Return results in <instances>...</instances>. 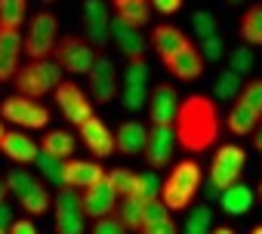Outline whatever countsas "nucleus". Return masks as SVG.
I'll use <instances>...</instances> for the list:
<instances>
[{
  "label": "nucleus",
  "instance_id": "obj_1",
  "mask_svg": "<svg viewBox=\"0 0 262 234\" xmlns=\"http://www.w3.org/2000/svg\"><path fill=\"white\" fill-rule=\"evenodd\" d=\"M173 133L176 145H182L191 154L210 151L219 139V111L210 96H188L179 102L176 117H173Z\"/></svg>",
  "mask_w": 262,
  "mask_h": 234
},
{
  "label": "nucleus",
  "instance_id": "obj_2",
  "mask_svg": "<svg viewBox=\"0 0 262 234\" xmlns=\"http://www.w3.org/2000/svg\"><path fill=\"white\" fill-rule=\"evenodd\" d=\"M198 188H201V167L194 160H179L170 170V176L164 179V185H161V203L170 213L188 209L194 194H198Z\"/></svg>",
  "mask_w": 262,
  "mask_h": 234
},
{
  "label": "nucleus",
  "instance_id": "obj_3",
  "mask_svg": "<svg viewBox=\"0 0 262 234\" xmlns=\"http://www.w3.org/2000/svg\"><path fill=\"white\" fill-rule=\"evenodd\" d=\"M259 121H262V77L241 86V92L228 111V130L234 136H247L256 130Z\"/></svg>",
  "mask_w": 262,
  "mask_h": 234
},
{
  "label": "nucleus",
  "instance_id": "obj_4",
  "mask_svg": "<svg viewBox=\"0 0 262 234\" xmlns=\"http://www.w3.org/2000/svg\"><path fill=\"white\" fill-rule=\"evenodd\" d=\"M62 83V68L53 59H37L28 65H19L16 71V89L25 99H40L50 89H56Z\"/></svg>",
  "mask_w": 262,
  "mask_h": 234
},
{
  "label": "nucleus",
  "instance_id": "obj_5",
  "mask_svg": "<svg viewBox=\"0 0 262 234\" xmlns=\"http://www.w3.org/2000/svg\"><path fill=\"white\" fill-rule=\"evenodd\" d=\"M59 43V22L53 13H34L31 22H28V31L22 34V53L37 62V59H50L53 50Z\"/></svg>",
  "mask_w": 262,
  "mask_h": 234
},
{
  "label": "nucleus",
  "instance_id": "obj_6",
  "mask_svg": "<svg viewBox=\"0 0 262 234\" xmlns=\"http://www.w3.org/2000/svg\"><path fill=\"white\" fill-rule=\"evenodd\" d=\"M7 182V191H13L16 197H19V203H22V209L28 213V216H43L47 209H50V203H53V197H50V191H47V185L43 182H37L28 170H10V176L4 179Z\"/></svg>",
  "mask_w": 262,
  "mask_h": 234
},
{
  "label": "nucleus",
  "instance_id": "obj_7",
  "mask_svg": "<svg viewBox=\"0 0 262 234\" xmlns=\"http://www.w3.org/2000/svg\"><path fill=\"white\" fill-rule=\"evenodd\" d=\"M0 121H7L19 130H43L50 124V111L37 102V99H25V96H10L0 105Z\"/></svg>",
  "mask_w": 262,
  "mask_h": 234
},
{
  "label": "nucleus",
  "instance_id": "obj_8",
  "mask_svg": "<svg viewBox=\"0 0 262 234\" xmlns=\"http://www.w3.org/2000/svg\"><path fill=\"white\" fill-rule=\"evenodd\" d=\"M244 163H247V154L241 145H222L213 157V167H210V185H213V194L231 188L234 182H241V173H244Z\"/></svg>",
  "mask_w": 262,
  "mask_h": 234
},
{
  "label": "nucleus",
  "instance_id": "obj_9",
  "mask_svg": "<svg viewBox=\"0 0 262 234\" xmlns=\"http://www.w3.org/2000/svg\"><path fill=\"white\" fill-rule=\"evenodd\" d=\"M53 62H56L62 71H68V74H86V71L93 68V62H96V50H93L83 37L68 34V37H62V40L56 43Z\"/></svg>",
  "mask_w": 262,
  "mask_h": 234
},
{
  "label": "nucleus",
  "instance_id": "obj_10",
  "mask_svg": "<svg viewBox=\"0 0 262 234\" xmlns=\"http://www.w3.org/2000/svg\"><path fill=\"white\" fill-rule=\"evenodd\" d=\"M56 105L62 108L65 121L74 124V127H80L86 117H93V102L86 99V92H83L74 80H62V83L56 86Z\"/></svg>",
  "mask_w": 262,
  "mask_h": 234
},
{
  "label": "nucleus",
  "instance_id": "obj_11",
  "mask_svg": "<svg viewBox=\"0 0 262 234\" xmlns=\"http://www.w3.org/2000/svg\"><path fill=\"white\" fill-rule=\"evenodd\" d=\"M86 77H90V96H93V102L105 105V102H111L117 96V68H114V62L108 56H96V62L86 71Z\"/></svg>",
  "mask_w": 262,
  "mask_h": 234
},
{
  "label": "nucleus",
  "instance_id": "obj_12",
  "mask_svg": "<svg viewBox=\"0 0 262 234\" xmlns=\"http://www.w3.org/2000/svg\"><path fill=\"white\" fill-rule=\"evenodd\" d=\"M108 7L105 0H83V34H86V43L96 50V46H105L111 37H108Z\"/></svg>",
  "mask_w": 262,
  "mask_h": 234
},
{
  "label": "nucleus",
  "instance_id": "obj_13",
  "mask_svg": "<svg viewBox=\"0 0 262 234\" xmlns=\"http://www.w3.org/2000/svg\"><path fill=\"white\" fill-rule=\"evenodd\" d=\"M117 194H114V188L102 179V182H96V185H90L86 191H80V203H83V216H90V219H105V216H114V209H117Z\"/></svg>",
  "mask_w": 262,
  "mask_h": 234
},
{
  "label": "nucleus",
  "instance_id": "obj_14",
  "mask_svg": "<svg viewBox=\"0 0 262 234\" xmlns=\"http://www.w3.org/2000/svg\"><path fill=\"white\" fill-rule=\"evenodd\" d=\"M0 151H4V157L13 160L16 167H28V163H34V157H37L40 148L22 130H7L4 136H0Z\"/></svg>",
  "mask_w": 262,
  "mask_h": 234
},
{
  "label": "nucleus",
  "instance_id": "obj_15",
  "mask_svg": "<svg viewBox=\"0 0 262 234\" xmlns=\"http://www.w3.org/2000/svg\"><path fill=\"white\" fill-rule=\"evenodd\" d=\"M80 130V142L86 145V151H93L96 157H108L114 154V133L105 127V121H99V117H86V121L77 127Z\"/></svg>",
  "mask_w": 262,
  "mask_h": 234
},
{
  "label": "nucleus",
  "instance_id": "obj_16",
  "mask_svg": "<svg viewBox=\"0 0 262 234\" xmlns=\"http://www.w3.org/2000/svg\"><path fill=\"white\" fill-rule=\"evenodd\" d=\"M179 108V96L170 83H161L151 89L148 96V114H151V124L155 127H173V117Z\"/></svg>",
  "mask_w": 262,
  "mask_h": 234
},
{
  "label": "nucleus",
  "instance_id": "obj_17",
  "mask_svg": "<svg viewBox=\"0 0 262 234\" xmlns=\"http://www.w3.org/2000/svg\"><path fill=\"white\" fill-rule=\"evenodd\" d=\"M108 37H114L117 50L129 59V62H139L145 59V37L139 34V28L133 25H123L120 19H111L108 22Z\"/></svg>",
  "mask_w": 262,
  "mask_h": 234
},
{
  "label": "nucleus",
  "instance_id": "obj_18",
  "mask_svg": "<svg viewBox=\"0 0 262 234\" xmlns=\"http://www.w3.org/2000/svg\"><path fill=\"white\" fill-rule=\"evenodd\" d=\"M173 148H176V133H173V127H151V130H148L145 157H148L151 167H164V163H170Z\"/></svg>",
  "mask_w": 262,
  "mask_h": 234
},
{
  "label": "nucleus",
  "instance_id": "obj_19",
  "mask_svg": "<svg viewBox=\"0 0 262 234\" xmlns=\"http://www.w3.org/2000/svg\"><path fill=\"white\" fill-rule=\"evenodd\" d=\"M102 179H105L102 163H96V160H65V188L86 191L90 185H96Z\"/></svg>",
  "mask_w": 262,
  "mask_h": 234
},
{
  "label": "nucleus",
  "instance_id": "obj_20",
  "mask_svg": "<svg viewBox=\"0 0 262 234\" xmlns=\"http://www.w3.org/2000/svg\"><path fill=\"white\" fill-rule=\"evenodd\" d=\"M22 62V31L0 28V80H13Z\"/></svg>",
  "mask_w": 262,
  "mask_h": 234
},
{
  "label": "nucleus",
  "instance_id": "obj_21",
  "mask_svg": "<svg viewBox=\"0 0 262 234\" xmlns=\"http://www.w3.org/2000/svg\"><path fill=\"white\" fill-rule=\"evenodd\" d=\"M151 46H155L158 56L167 62V59H173L176 53H182L185 46H191V40H188L179 28H173V25H158V28L151 31Z\"/></svg>",
  "mask_w": 262,
  "mask_h": 234
},
{
  "label": "nucleus",
  "instance_id": "obj_22",
  "mask_svg": "<svg viewBox=\"0 0 262 234\" xmlns=\"http://www.w3.org/2000/svg\"><path fill=\"white\" fill-rule=\"evenodd\" d=\"M145 142H148V130L139 121H126L114 133V151H123V154H142Z\"/></svg>",
  "mask_w": 262,
  "mask_h": 234
},
{
  "label": "nucleus",
  "instance_id": "obj_23",
  "mask_svg": "<svg viewBox=\"0 0 262 234\" xmlns=\"http://www.w3.org/2000/svg\"><path fill=\"white\" fill-rule=\"evenodd\" d=\"M164 65H167V71H170L173 77H179V80H194V77L204 74V59H201L198 46H185L182 53H176V56L167 59Z\"/></svg>",
  "mask_w": 262,
  "mask_h": 234
},
{
  "label": "nucleus",
  "instance_id": "obj_24",
  "mask_svg": "<svg viewBox=\"0 0 262 234\" xmlns=\"http://www.w3.org/2000/svg\"><path fill=\"white\" fill-rule=\"evenodd\" d=\"M74 136L68 133V130H50L47 136H43V142H40V151L43 154H50V157H56V160H71V154H74Z\"/></svg>",
  "mask_w": 262,
  "mask_h": 234
},
{
  "label": "nucleus",
  "instance_id": "obj_25",
  "mask_svg": "<svg viewBox=\"0 0 262 234\" xmlns=\"http://www.w3.org/2000/svg\"><path fill=\"white\" fill-rule=\"evenodd\" d=\"M219 200H222V209H225L228 216H241V213H247V209L253 206V191H250L247 185L234 182L231 188L219 191Z\"/></svg>",
  "mask_w": 262,
  "mask_h": 234
},
{
  "label": "nucleus",
  "instance_id": "obj_26",
  "mask_svg": "<svg viewBox=\"0 0 262 234\" xmlns=\"http://www.w3.org/2000/svg\"><path fill=\"white\" fill-rule=\"evenodd\" d=\"M148 0H120V4H114V19H120L123 25H133V28H142L148 22Z\"/></svg>",
  "mask_w": 262,
  "mask_h": 234
},
{
  "label": "nucleus",
  "instance_id": "obj_27",
  "mask_svg": "<svg viewBox=\"0 0 262 234\" xmlns=\"http://www.w3.org/2000/svg\"><path fill=\"white\" fill-rule=\"evenodd\" d=\"M28 16V0H0V28L19 31Z\"/></svg>",
  "mask_w": 262,
  "mask_h": 234
},
{
  "label": "nucleus",
  "instance_id": "obj_28",
  "mask_svg": "<svg viewBox=\"0 0 262 234\" xmlns=\"http://www.w3.org/2000/svg\"><path fill=\"white\" fill-rule=\"evenodd\" d=\"M241 37H244V46L247 43H253V46L262 43V4H253L241 16Z\"/></svg>",
  "mask_w": 262,
  "mask_h": 234
},
{
  "label": "nucleus",
  "instance_id": "obj_29",
  "mask_svg": "<svg viewBox=\"0 0 262 234\" xmlns=\"http://www.w3.org/2000/svg\"><path fill=\"white\" fill-rule=\"evenodd\" d=\"M142 209H145L142 200H136V197H123V200H117L114 216L123 222L126 231H139V228H142Z\"/></svg>",
  "mask_w": 262,
  "mask_h": 234
},
{
  "label": "nucleus",
  "instance_id": "obj_30",
  "mask_svg": "<svg viewBox=\"0 0 262 234\" xmlns=\"http://www.w3.org/2000/svg\"><path fill=\"white\" fill-rule=\"evenodd\" d=\"M126 197H136V200H142V203L158 200V197H161V182H158V176H155V173H136V176H133V188H129Z\"/></svg>",
  "mask_w": 262,
  "mask_h": 234
},
{
  "label": "nucleus",
  "instance_id": "obj_31",
  "mask_svg": "<svg viewBox=\"0 0 262 234\" xmlns=\"http://www.w3.org/2000/svg\"><path fill=\"white\" fill-rule=\"evenodd\" d=\"M34 163H37L40 176H43L50 185H59V188H65V160H56V157H50V154L37 151Z\"/></svg>",
  "mask_w": 262,
  "mask_h": 234
},
{
  "label": "nucleus",
  "instance_id": "obj_32",
  "mask_svg": "<svg viewBox=\"0 0 262 234\" xmlns=\"http://www.w3.org/2000/svg\"><path fill=\"white\" fill-rule=\"evenodd\" d=\"M185 234H210L213 231V209L210 206H194L191 213H188V219H185V228H182Z\"/></svg>",
  "mask_w": 262,
  "mask_h": 234
},
{
  "label": "nucleus",
  "instance_id": "obj_33",
  "mask_svg": "<svg viewBox=\"0 0 262 234\" xmlns=\"http://www.w3.org/2000/svg\"><path fill=\"white\" fill-rule=\"evenodd\" d=\"M83 225H86L83 213H56V219H53L56 234H83Z\"/></svg>",
  "mask_w": 262,
  "mask_h": 234
},
{
  "label": "nucleus",
  "instance_id": "obj_34",
  "mask_svg": "<svg viewBox=\"0 0 262 234\" xmlns=\"http://www.w3.org/2000/svg\"><path fill=\"white\" fill-rule=\"evenodd\" d=\"M123 86H139V89H148V65H145V59L129 62V65H126V71H123Z\"/></svg>",
  "mask_w": 262,
  "mask_h": 234
},
{
  "label": "nucleus",
  "instance_id": "obj_35",
  "mask_svg": "<svg viewBox=\"0 0 262 234\" xmlns=\"http://www.w3.org/2000/svg\"><path fill=\"white\" fill-rule=\"evenodd\" d=\"M241 86L244 83H241V77L234 71H222L219 80H216V99H237Z\"/></svg>",
  "mask_w": 262,
  "mask_h": 234
},
{
  "label": "nucleus",
  "instance_id": "obj_36",
  "mask_svg": "<svg viewBox=\"0 0 262 234\" xmlns=\"http://www.w3.org/2000/svg\"><path fill=\"white\" fill-rule=\"evenodd\" d=\"M133 176L136 173H129V170H111V173H105V182L114 188L117 197H126L129 188H133Z\"/></svg>",
  "mask_w": 262,
  "mask_h": 234
},
{
  "label": "nucleus",
  "instance_id": "obj_37",
  "mask_svg": "<svg viewBox=\"0 0 262 234\" xmlns=\"http://www.w3.org/2000/svg\"><path fill=\"white\" fill-rule=\"evenodd\" d=\"M191 28H194V34H198L201 40H207V37H216V19H213V13H207V10H198V13L191 16Z\"/></svg>",
  "mask_w": 262,
  "mask_h": 234
},
{
  "label": "nucleus",
  "instance_id": "obj_38",
  "mask_svg": "<svg viewBox=\"0 0 262 234\" xmlns=\"http://www.w3.org/2000/svg\"><path fill=\"white\" fill-rule=\"evenodd\" d=\"M167 219H170V209L161 203V197L145 203V209H142V228H148V225H158V222H167ZM142 228H139V231H142Z\"/></svg>",
  "mask_w": 262,
  "mask_h": 234
},
{
  "label": "nucleus",
  "instance_id": "obj_39",
  "mask_svg": "<svg viewBox=\"0 0 262 234\" xmlns=\"http://www.w3.org/2000/svg\"><path fill=\"white\" fill-rule=\"evenodd\" d=\"M250 68H253V53H250L247 46H237V50L231 53V68H228V71H234V74L241 77V74H247Z\"/></svg>",
  "mask_w": 262,
  "mask_h": 234
},
{
  "label": "nucleus",
  "instance_id": "obj_40",
  "mask_svg": "<svg viewBox=\"0 0 262 234\" xmlns=\"http://www.w3.org/2000/svg\"><path fill=\"white\" fill-rule=\"evenodd\" d=\"M123 105L129 111H139L142 105H148V89H139V86H123Z\"/></svg>",
  "mask_w": 262,
  "mask_h": 234
},
{
  "label": "nucleus",
  "instance_id": "obj_41",
  "mask_svg": "<svg viewBox=\"0 0 262 234\" xmlns=\"http://www.w3.org/2000/svg\"><path fill=\"white\" fill-rule=\"evenodd\" d=\"M90 234H126V228H123V222L117 216H105V219H96Z\"/></svg>",
  "mask_w": 262,
  "mask_h": 234
},
{
  "label": "nucleus",
  "instance_id": "obj_42",
  "mask_svg": "<svg viewBox=\"0 0 262 234\" xmlns=\"http://www.w3.org/2000/svg\"><path fill=\"white\" fill-rule=\"evenodd\" d=\"M201 59L204 62H213V59H219L222 56V37H207L204 43H201Z\"/></svg>",
  "mask_w": 262,
  "mask_h": 234
},
{
  "label": "nucleus",
  "instance_id": "obj_43",
  "mask_svg": "<svg viewBox=\"0 0 262 234\" xmlns=\"http://www.w3.org/2000/svg\"><path fill=\"white\" fill-rule=\"evenodd\" d=\"M148 7H155L161 16H173V13H179L182 0H148Z\"/></svg>",
  "mask_w": 262,
  "mask_h": 234
},
{
  "label": "nucleus",
  "instance_id": "obj_44",
  "mask_svg": "<svg viewBox=\"0 0 262 234\" xmlns=\"http://www.w3.org/2000/svg\"><path fill=\"white\" fill-rule=\"evenodd\" d=\"M139 234H179V231H176V222H173V219H167V222H158V225L142 228Z\"/></svg>",
  "mask_w": 262,
  "mask_h": 234
},
{
  "label": "nucleus",
  "instance_id": "obj_45",
  "mask_svg": "<svg viewBox=\"0 0 262 234\" xmlns=\"http://www.w3.org/2000/svg\"><path fill=\"white\" fill-rule=\"evenodd\" d=\"M7 234H37V228H34L31 219H16V222L7 228Z\"/></svg>",
  "mask_w": 262,
  "mask_h": 234
},
{
  "label": "nucleus",
  "instance_id": "obj_46",
  "mask_svg": "<svg viewBox=\"0 0 262 234\" xmlns=\"http://www.w3.org/2000/svg\"><path fill=\"white\" fill-rule=\"evenodd\" d=\"M10 225H13V209L4 200V203H0V228H10Z\"/></svg>",
  "mask_w": 262,
  "mask_h": 234
},
{
  "label": "nucleus",
  "instance_id": "obj_47",
  "mask_svg": "<svg viewBox=\"0 0 262 234\" xmlns=\"http://www.w3.org/2000/svg\"><path fill=\"white\" fill-rule=\"evenodd\" d=\"M253 145H256V151H262V121H259L256 130H253Z\"/></svg>",
  "mask_w": 262,
  "mask_h": 234
},
{
  "label": "nucleus",
  "instance_id": "obj_48",
  "mask_svg": "<svg viewBox=\"0 0 262 234\" xmlns=\"http://www.w3.org/2000/svg\"><path fill=\"white\" fill-rule=\"evenodd\" d=\"M7 194H10V191H7V182H4V179H0V203H4V200H7Z\"/></svg>",
  "mask_w": 262,
  "mask_h": 234
},
{
  "label": "nucleus",
  "instance_id": "obj_49",
  "mask_svg": "<svg viewBox=\"0 0 262 234\" xmlns=\"http://www.w3.org/2000/svg\"><path fill=\"white\" fill-rule=\"evenodd\" d=\"M210 234H234V231H231V228H213Z\"/></svg>",
  "mask_w": 262,
  "mask_h": 234
},
{
  "label": "nucleus",
  "instance_id": "obj_50",
  "mask_svg": "<svg viewBox=\"0 0 262 234\" xmlns=\"http://www.w3.org/2000/svg\"><path fill=\"white\" fill-rule=\"evenodd\" d=\"M250 234H262V225H256V228H253V231H250Z\"/></svg>",
  "mask_w": 262,
  "mask_h": 234
},
{
  "label": "nucleus",
  "instance_id": "obj_51",
  "mask_svg": "<svg viewBox=\"0 0 262 234\" xmlns=\"http://www.w3.org/2000/svg\"><path fill=\"white\" fill-rule=\"evenodd\" d=\"M4 133H7V127H4V121H0V136H4Z\"/></svg>",
  "mask_w": 262,
  "mask_h": 234
},
{
  "label": "nucleus",
  "instance_id": "obj_52",
  "mask_svg": "<svg viewBox=\"0 0 262 234\" xmlns=\"http://www.w3.org/2000/svg\"><path fill=\"white\" fill-rule=\"evenodd\" d=\"M40 4H43V7H50V4H53V0H40Z\"/></svg>",
  "mask_w": 262,
  "mask_h": 234
},
{
  "label": "nucleus",
  "instance_id": "obj_53",
  "mask_svg": "<svg viewBox=\"0 0 262 234\" xmlns=\"http://www.w3.org/2000/svg\"><path fill=\"white\" fill-rule=\"evenodd\" d=\"M228 4H241V0H228Z\"/></svg>",
  "mask_w": 262,
  "mask_h": 234
},
{
  "label": "nucleus",
  "instance_id": "obj_54",
  "mask_svg": "<svg viewBox=\"0 0 262 234\" xmlns=\"http://www.w3.org/2000/svg\"><path fill=\"white\" fill-rule=\"evenodd\" d=\"M0 234H7V228H0Z\"/></svg>",
  "mask_w": 262,
  "mask_h": 234
},
{
  "label": "nucleus",
  "instance_id": "obj_55",
  "mask_svg": "<svg viewBox=\"0 0 262 234\" xmlns=\"http://www.w3.org/2000/svg\"><path fill=\"white\" fill-rule=\"evenodd\" d=\"M259 197H262V185H259Z\"/></svg>",
  "mask_w": 262,
  "mask_h": 234
},
{
  "label": "nucleus",
  "instance_id": "obj_56",
  "mask_svg": "<svg viewBox=\"0 0 262 234\" xmlns=\"http://www.w3.org/2000/svg\"><path fill=\"white\" fill-rule=\"evenodd\" d=\"M114 4H120V0H114Z\"/></svg>",
  "mask_w": 262,
  "mask_h": 234
}]
</instances>
